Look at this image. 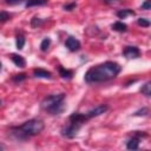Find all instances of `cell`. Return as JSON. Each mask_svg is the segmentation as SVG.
<instances>
[{"label":"cell","mask_w":151,"mask_h":151,"mask_svg":"<svg viewBox=\"0 0 151 151\" xmlns=\"http://www.w3.org/2000/svg\"><path fill=\"white\" fill-rule=\"evenodd\" d=\"M40 107L48 114H60L65 109V93H53L46 96L41 100Z\"/></svg>","instance_id":"3"},{"label":"cell","mask_w":151,"mask_h":151,"mask_svg":"<svg viewBox=\"0 0 151 151\" xmlns=\"http://www.w3.org/2000/svg\"><path fill=\"white\" fill-rule=\"evenodd\" d=\"M142 137H146V133L144 131H133L132 136L126 142V149L137 150L139 147V142H140Z\"/></svg>","instance_id":"5"},{"label":"cell","mask_w":151,"mask_h":151,"mask_svg":"<svg viewBox=\"0 0 151 151\" xmlns=\"http://www.w3.org/2000/svg\"><path fill=\"white\" fill-rule=\"evenodd\" d=\"M123 54L127 59H136V58H138L140 55V51L136 46H126L124 48V51H123Z\"/></svg>","instance_id":"6"},{"label":"cell","mask_w":151,"mask_h":151,"mask_svg":"<svg viewBox=\"0 0 151 151\" xmlns=\"http://www.w3.org/2000/svg\"><path fill=\"white\" fill-rule=\"evenodd\" d=\"M11 60L15 64V66H18V67H25V65H26V60L24 59V57H21V55H19V54H15V53H13V54H11Z\"/></svg>","instance_id":"10"},{"label":"cell","mask_w":151,"mask_h":151,"mask_svg":"<svg viewBox=\"0 0 151 151\" xmlns=\"http://www.w3.org/2000/svg\"><path fill=\"white\" fill-rule=\"evenodd\" d=\"M140 8H142V9H145V11H149V9L151 8V0H145V1L142 4Z\"/></svg>","instance_id":"21"},{"label":"cell","mask_w":151,"mask_h":151,"mask_svg":"<svg viewBox=\"0 0 151 151\" xmlns=\"http://www.w3.org/2000/svg\"><path fill=\"white\" fill-rule=\"evenodd\" d=\"M50 44H51V39L50 38H45L42 41H41V44H40V50L41 51H47V48H48V46H50Z\"/></svg>","instance_id":"17"},{"label":"cell","mask_w":151,"mask_h":151,"mask_svg":"<svg viewBox=\"0 0 151 151\" xmlns=\"http://www.w3.org/2000/svg\"><path fill=\"white\" fill-rule=\"evenodd\" d=\"M112 29L113 31H117V32H125L127 29V26L123 22V21H116L112 24Z\"/></svg>","instance_id":"12"},{"label":"cell","mask_w":151,"mask_h":151,"mask_svg":"<svg viewBox=\"0 0 151 151\" xmlns=\"http://www.w3.org/2000/svg\"><path fill=\"white\" fill-rule=\"evenodd\" d=\"M15 45H17V48H18V50H22V48H24V45H25V37H24L22 34L17 35Z\"/></svg>","instance_id":"16"},{"label":"cell","mask_w":151,"mask_h":151,"mask_svg":"<svg viewBox=\"0 0 151 151\" xmlns=\"http://www.w3.org/2000/svg\"><path fill=\"white\" fill-rule=\"evenodd\" d=\"M140 92H142V94H144L145 97H150V96H151V83H150V81H146L144 85H142Z\"/></svg>","instance_id":"15"},{"label":"cell","mask_w":151,"mask_h":151,"mask_svg":"<svg viewBox=\"0 0 151 151\" xmlns=\"http://www.w3.org/2000/svg\"><path fill=\"white\" fill-rule=\"evenodd\" d=\"M1 66H2V65H1V63H0V71H1Z\"/></svg>","instance_id":"28"},{"label":"cell","mask_w":151,"mask_h":151,"mask_svg":"<svg viewBox=\"0 0 151 151\" xmlns=\"http://www.w3.org/2000/svg\"><path fill=\"white\" fill-rule=\"evenodd\" d=\"M1 104H2V101H1V100H0V105H1Z\"/></svg>","instance_id":"29"},{"label":"cell","mask_w":151,"mask_h":151,"mask_svg":"<svg viewBox=\"0 0 151 151\" xmlns=\"http://www.w3.org/2000/svg\"><path fill=\"white\" fill-rule=\"evenodd\" d=\"M104 2H106V4H114L117 1L116 0H104Z\"/></svg>","instance_id":"26"},{"label":"cell","mask_w":151,"mask_h":151,"mask_svg":"<svg viewBox=\"0 0 151 151\" xmlns=\"http://www.w3.org/2000/svg\"><path fill=\"white\" fill-rule=\"evenodd\" d=\"M33 76L35 78H44V79H50L52 77V73L47 70L44 68H35L33 70Z\"/></svg>","instance_id":"9"},{"label":"cell","mask_w":151,"mask_h":151,"mask_svg":"<svg viewBox=\"0 0 151 151\" xmlns=\"http://www.w3.org/2000/svg\"><path fill=\"white\" fill-rule=\"evenodd\" d=\"M122 71V66L116 61H105L90 67L85 73V81L88 84H98L116 78Z\"/></svg>","instance_id":"1"},{"label":"cell","mask_w":151,"mask_h":151,"mask_svg":"<svg viewBox=\"0 0 151 151\" xmlns=\"http://www.w3.org/2000/svg\"><path fill=\"white\" fill-rule=\"evenodd\" d=\"M76 7H77V4H76V2H71V4L65 5V6H64V9H65V11H72V9H74Z\"/></svg>","instance_id":"24"},{"label":"cell","mask_w":151,"mask_h":151,"mask_svg":"<svg viewBox=\"0 0 151 151\" xmlns=\"http://www.w3.org/2000/svg\"><path fill=\"white\" fill-rule=\"evenodd\" d=\"M45 127L44 120L39 118H32L18 126H12L9 129L11 136L17 140H27L37 134H39Z\"/></svg>","instance_id":"2"},{"label":"cell","mask_w":151,"mask_h":151,"mask_svg":"<svg viewBox=\"0 0 151 151\" xmlns=\"http://www.w3.org/2000/svg\"><path fill=\"white\" fill-rule=\"evenodd\" d=\"M65 46L67 47V50H70L71 52H76L80 50V41L78 39H76L74 37H68L65 41Z\"/></svg>","instance_id":"8"},{"label":"cell","mask_w":151,"mask_h":151,"mask_svg":"<svg viewBox=\"0 0 151 151\" xmlns=\"http://www.w3.org/2000/svg\"><path fill=\"white\" fill-rule=\"evenodd\" d=\"M87 113H80V112H74L68 117V124L65 125L61 129V136L65 138H73L78 133L79 129L88 120Z\"/></svg>","instance_id":"4"},{"label":"cell","mask_w":151,"mask_h":151,"mask_svg":"<svg viewBox=\"0 0 151 151\" xmlns=\"http://www.w3.org/2000/svg\"><path fill=\"white\" fill-rule=\"evenodd\" d=\"M22 2H26V0H6V4L8 5H19Z\"/></svg>","instance_id":"25"},{"label":"cell","mask_w":151,"mask_h":151,"mask_svg":"<svg viewBox=\"0 0 151 151\" xmlns=\"http://www.w3.org/2000/svg\"><path fill=\"white\" fill-rule=\"evenodd\" d=\"M25 78H26V74H25V73H20V74H15V76L13 77V80H14L15 83H18V81H22Z\"/></svg>","instance_id":"20"},{"label":"cell","mask_w":151,"mask_h":151,"mask_svg":"<svg viewBox=\"0 0 151 151\" xmlns=\"http://www.w3.org/2000/svg\"><path fill=\"white\" fill-rule=\"evenodd\" d=\"M9 18H11V14L8 12H6V11H1L0 12V22L7 21Z\"/></svg>","instance_id":"19"},{"label":"cell","mask_w":151,"mask_h":151,"mask_svg":"<svg viewBox=\"0 0 151 151\" xmlns=\"http://www.w3.org/2000/svg\"><path fill=\"white\" fill-rule=\"evenodd\" d=\"M137 24L139 26H142V27H149L150 26V21L147 19H145V18H139L137 20Z\"/></svg>","instance_id":"18"},{"label":"cell","mask_w":151,"mask_h":151,"mask_svg":"<svg viewBox=\"0 0 151 151\" xmlns=\"http://www.w3.org/2000/svg\"><path fill=\"white\" fill-rule=\"evenodd\" d=\"M107 110H109V106H107V105H105V104H101V105H98V106H96L94 109H92V110L87 111L86 113H87L88 118L91 119V118H94V117H98V116H100V114L105 113Z\"/></svg>","instance_id":"7"},{"label":"cell","mask_w":151,"mask_h":151,"mask_svg":"<svg viewBox=\"0 0 151 151\" xmlns=\"http://www.w3.org/2000/svg\"><path fill=\"white\" fill-rule=\"evenodd\" d=\"M59 74L64 79H71L73 77V72L71 70H66L63 66H59Z\"/></svg>","instance_id":"14"},{"label":"cell","mask_w":151,"mask_h":151,"mask_svg":"<svg viewBox=\"0 0 151 151\" xmlns=\"http://www.w3.org/2000/svg\"><path fill=\"white\" fill-rule=\"evenodd\" d=\"M0 149H4V146H2V145H0Z\"/></svg>","instance_id":"27"},{"label":"cell","mask_w":151,"mask_h":151,"mask_svg":"<svg viewBox=\"0 0 151 151\" xmlns=\"http://www.w3.org/2000/svg\"><path fill=\"white\" fill-rule=\"evenodd\" d=\"M48 0H26L25 2V6L28 8V7H33V6H42V5H46Z\"/></svg>","instance_id":"13"},{"label":"cell","mask_w":151,"mask_h":151,"mask_svg":"<svg viewBox=\"0 0 151 151\" xmlns=\"http://www.w3.org/2000/svg\"><path fill=\"white\" fill-rule=\"evenodd\" d=\"M147 113H149V110H147L146 107H144V109H142V110L136 111V112H134V116H146Z\"/></svg>","instance_id":"22"},{"label":"cell","mask_w":151,"mask_h":151,"mask_svg":"<svg viewBox=\"0 0 151 151\" xmlns=\"http://www.w3.org/2000/svg\"><path fill=\"white\" fill-rule=\"evenodd\" d=\"M41 22H42V20H40L39 18L34 17V18L32 19V21H31V25H32L33 27H37V26H39V25H40Z\"/></svg>","instance_id":"23"},{"label":"cell","mask_w":151,"mask_h":151,"mask_svg":"<svg viewBox=\"0 0 151 151\" xmlns=\"http://www.w3.org/2000/svg\"><path fill=\"white\" fill-rule=\"evenodd\" d=\"M129 15H134V11H132L130 8H124V9H120L117 12V17L119 19H125Z\"/></svg>","instance_id":"11"}]
</instances>
